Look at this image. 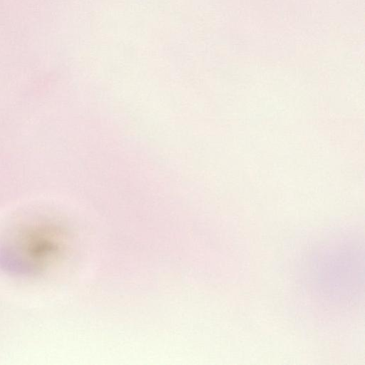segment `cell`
<instances>
[{
	"label": "cell",
	"instance_id": "1",
	"mask_svg": "<svg viewBox=\"0 0 365 365\" xmlns=\"http://www.w3.org/2000/svg\"><path fill=\"white\" fill-rule=\"evenodd\" d=\"M68 245L65 228L50 219H31L0 229V268L20 276H35L53 267Z\"/></svg>",
	"mask_w": 365,
	"mask_h": 365
}]
</instances>
